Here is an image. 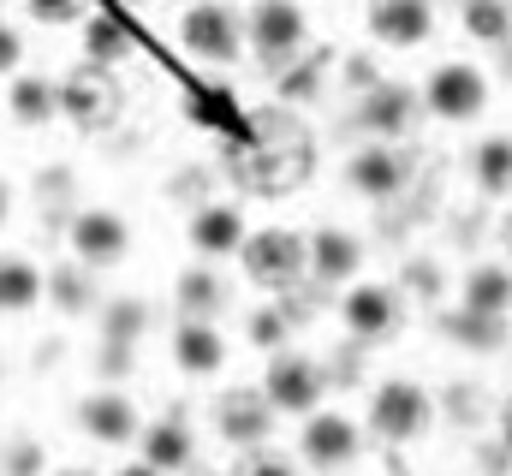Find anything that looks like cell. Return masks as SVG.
<instances>
[{
    "mask_svg": "<svg viewBox=\"0 0 512 476\" xmlns=\"http://www.w3.org/2000/svg\"><path fill=\"white\" fill-rule=\"evenodd\" d=\"M417 102H423V114H435L441 125H471V119L489 114L495 84H489V72L471 66V60H441V66L423 78Z\"/></svg>",
    "mask_w": 512,
    "mask_h": 476,
    "instance_id": "1",
    "label": "cell"
},
{
    "mask_svg": "<svg viewBox=\"0 0 512 476\" xmlns=\"http://www.w3.org/2000/svg\"><path fill=\"white\" fill-rule=\"evenodd\" d=\"M429 417H435V405H429V393H423L411 375H387V381L370 387V411H364V423H370V435L387 441V447H411V441H423Z\"/></svg>",
    "mask_w": 512,
    "mask_h": 476,
    "instance_id": "2",
    "label": "cell"
},
{
    "mask_svg": "<svg viewBox=\"0 0 512 476\" xmlns=\"http://www.w3.org/2000/svg\"><path fill=\"white\" fill-rule=\"evenodd\" d=\"M245 274H251L262 292H286L310 274V233H292V227H256L245 238Z\"/></svg>",
    "mask_w": 512,
    "mask_h": 476,
    "instance_id": "3",
    "label": "cell"
},
{
    "mask_svg": "<svg viewBox=\"0 0 512 476\" xmlns=\"http://www.w3.org/2000/svg\"><path fill=\"white\" fill-rule=\"evenodd\" d=\"M179 48L203 66H233L245 48V24L227 0H191L179 12Z\"/></svg>",
    "mask_w": 512,
    "mask_h": 476,
    "instance_id": "4",
    "label": "cell"
},
{
    "mask_svg": "<svg viewBox=\"0 0 512 476\" xmlns=\"http://www.w3.org/2000/svg\"><path fill=\"white\" fill-rule=\"evenodd\" d=\"M340 328H346L358 346H387V340H399V328H405V292L387 286V280H358V286H346V298H340Z\"/></svg>",
    "mask_w": 512,
    "mask_h": 476,
    "instance_id": "5",
    "label": "cell"
},
{
    "mask_svg": "<svg viewBox=\"0 0 512 476\" xmlns=\"http://www.w3.org/2000/svg\"><path fill=\"white\" fill-rule=\"evenodd\" d=\"M328 393V375L310 352H274L262 369V399L274 405V417H316Z\"/></svg>",
    "mask_w": 512,
    "mask_h": 476,
    "instance_id": "6",
    "label": "cell"
},
{
    "mask_svg": "<svg viewBox=\"0 0 512 476\" xmlns=\"http://www.w3.org/2000/svg\"><path fill=\"white\" fill-rule=\"evenodd\" d=\"M245 42L262 66H286L304 54L310 42V18L298 0H251V18H245Z\"/></svg>",
    "mask_w": 512,
    "mask_h": 476,
    "instance_id": "7",
    "label": "cell"
},
{
    "mask_svg": "<svg viewBox=\"0 0 512 476\" xmlns=\"http://www.w3.org/2000/svg\"><path fill=\"white\" fill-rule=\"evenodd\" d=\"M66 244H72V262L78 268H90V274H102V268H120L131 250V221L120 209H78L72 215V227H66Z\"/></svg>",
    "mask_w": 512,
    "mask_h": 476,
    "instance_id": "8",
    "label": "cell"
},
{
    "mask_svg": "<svg viewBox=\"0 0 512 476\" xmlns=\"http://www.w3.org/2000/svg\"><path fill=\"white\" fill-rule=\"evenodd\" d=\"M358 453H364V429H358L346 411H316V417H304V429H298V459H304L310 471H346Z\"/></svg>",
    "mask_w": 512,
    "mask_h": 476,
    "instance_id": "9",
    "label": "cell"
},
{
    "mask_svg": "<svg viewBox=\"0 0 512 476\" xmlns=\"http://www.w3.org/2000/svg\"><path fill=\"white\" fill-rule=\"evenodd\" d=\"M346 185H352L358 197H370V203H387V197H399V191L411 185V161H405L399 143H364V149L346 161Z\"/></svg>",
    "mask_w": 512,
    "mask_h": 476,
    "instance_id": "10",
    "label": "cell"
},
{
    "mask_svg": "<svg viewBox=\"0 0 512 476\" xmlns=\"http://www.w3.org/2000/svg\"><path fill=\"white\" fill-rule=\"evenodd\" d=\"M364 30L382 48H423L435 36V6L429 0H370Z\"/></svg>",
    "mask_w": 512,
    "mask_h": 476,
    "instance_id": "11",
    "label": "cell"
},
{
    "mask_svg": "<svg viewBox=\"0 0 512 476\" xmlns=\"http://www.w3.org/2000/svg\"><path fill=\"white\" fill-rule=\"evenodd\" d=\"M417 114H423V102L411 84H370L358 96V125L370 131V143H399Z\"/></svg>",
    "mask_w": 512,
    "mask_h": 476,
    "instance_id": "12",
    "label": "cell"
},
{
    "mask_svg": "<svg viewBox=\"0 0 512 476\" xmlns=\"http://www.w3.org/2000/svg\"><path fill=\"white\" fill-rule=\"evenodd\" d=\"M245 215L233 209V203H203V209H191V221H185V244L203 256V262H221V256H239L245 250Z\"/></svg>",
    "mask_w": 512,
    "mask_h": 476,
    "instance_id": "13",
    "label": "cell"
},
{
    "mask_svg": "<svg viewBox=\"0 0 512 476\" xmlns=\"http://www.w3.org/2000/svg\"><path fill=\"white\" fill-rule=\"evenodd\" d=\"M78 429L96 441V447H126L143 435V423H137V405H131L126 393H114V387H96L84 405H78Z\"/></svg>",
    "mask_w": 512,
    "mask_h": 476,
    "instance_id": "14",
    "label": "cell"
},
{
    "mask_svg": "<svg viewBox=\"0 0 512 476\" xmlns=\"http://www.w3.org/2000/svg\"><path fill=\"white\" fill-rule=\"evenodd\" d=\"M167 352H173V369L191 375V381H209V375L227 369V340H221L215 322H179L173 340H167Z\"/></svg>",
    "mask_w": 512,
    "mask_h": 476,
    "instance_id": "15",
    "label": "cell"
},
{
    "mask_svg": "<svg viewBox=\"0 0 512 476\" xmlns=\"http://www.w3.org/2000/svg\"><path fill=\"white\" fill-rule=\"evenodd\" d=\"M358 268H364V244L346 227H316L310 233V280H322V286H358Z\"/></svg>",
    "mask_w": 512,
    "mask_h": 476,
    "instance_id": "16",
    "label": "cell"
},
{
    "mask_svg": "<svg viewBox=\"0 0 512 476\" xmlns=\"http://www.w3.org/2000/svg\"><path fill=\"white\" fill-rule=\"evenodd\" d=\"M215 429L227 447H262L268 429H274V405L262 393H221L215 405Z\"/></svg>",
    "mask_w": 512,
    "mask_h": 476,
    "instance_id": "17",
    "label": "cell"
},
{
    "mask_svg": "<svg viewBox=\"0 0 512 476\" xmlns=\"http://www.w3.org/2000/svg\"><path fill=\"white\" fill-rule=\"evenodd\" d=\"M459 310H477V316H512V268L501 262H477V268H465V280H459Z\"/></svg>",
    "mask_w": 512,
    "mask_h": 476,
    "instance_id": "18",
    "label": "cell"
},
{
    "mask_svg": "<svg viewBox=\"0 0 512 476\" xmlns=\"http://www.w3.org/2000/svg\"><path fill=\"white\" fill-rule=\"evenodd\" d=\"M66 114V90L54 84V78H12V90H6V119H18V125H48V119Z\"/></svg>",
    "mask_w": 512,
    "mask_h": 476,
    "instance_id": "19",
    "label": "cell"
},
{
    "mask_svg": "<svg viewBox=\"0 0 512 476\" xmlns=\"http://www.w3.org/2000/svg\"><path fill=\"white\" fill-rule=\"evenodd\" d=\"M173 304H179V322H215L227 304V286L215 268H185L173 280Z\"/></svg>",
    "mask_w": 512,
    "mask_h": 476,
    "instance_id": "20",
    "label": "cell"
},
{
    "mask_svg": "<svg viewBox=\"0 0 512 476\" xmlns=\"http://www.w3.org/2000/svg\"><path fill=\"white\" fill-rule=\"evenodd\" d=\"M48 298V280L30 256H0V316H24Z\"/></svg>",
    "mask_w": 512,
    "mask_h": 476,
    "instance_id": "21",
    "label": "cell"
},
{
    "mask_svg": "<svg viewBox=\"0 0 512 476\" xmlns=\"http://www.w3.org/2000/svg\"><path fill=\"white\" fill-rule=\"evenodd\" d=\"M471 185L483 197H507L512 191V137L507 131H489L477 149H471Z\"/></svg>",
    "mask_w": 512,
    "mask_h": 476,
    "instance_id": "22",
    "label": "cell"
},
{
    "mask_svg": "<svg viewBox=\"0 0 512 476\" xmlns=\"http://www.w3.org/2000/svg\"><path fill=\"white\" fill-rule=\"evenodd\" d=\"M137 447H143V453H137L143 465H155V471H167V476L191 465V429L173 423V417H167V423H149V429L137 435Z\"/></svg>",
    "mask_w": 512,
    "mask_h": 476,
    "instance_id": "23",
    "label": "cell"
},
{
    "mask_svg": "<svg viewBox=\"0 0 512 476\" xmlns=\"http://www.w3.org/2000/svg\"><path fill=\"white\" fill-rule=\"evenodd\" d=\"M84 54H90V66H120L131 54V24L120 12H90L84 18Z\"/></svg>",
    "mask_w": 512,
    "mask_h": 476,
    "instance_id": "24",
    "label": "cell"
},
{
    "mask_svg": "<svg viewBox=\"0 0 512 476\" xmlns=\"http://www.w3.org/2000/svg\"><path fill=\"white\" fill-rule=\"evenodd\" d=\"M441 328H447V340L453 346H465V352H501L507 346V322L501 316H477V310H447L441 316Z\"/></svg>",
    "mask_w": 512,
    "mask_h": 476,
    "instance_id": "25",
    "label": "cell"
},
{
    "mask_svg": "<svg viewBox=\"0 0 512 476\" xmlns=\"http://www.w3.org/2000/svg\"><path fill=\"white\" fill-rule=\"evenodd\" d=\"M459 24H465L471 42L507 48L512 42V0H465V6H459Z\"/></svg>",
    "mask_w": 512,
    "mask_h": 476,
    "instance_id": "26",
    "label": "cell"
},
{
    "mask_svg": "<svg viewBox=\"0 0 512 476\" xmlns=\"http://www.w3.org/2000/svg\"><path fill=\"white\" fill-rule=\"evenodd\" d=\"M185 114H191V125H209V131H239V102L227 90H191Z\"/></svg>",
    "mask_w": 512,
    "mask_h": 476,
    "instance_id": "27",
    "label": "cell"
},
{
    "mask_svg": "<svg viewBox=\"0 0 512 476\" xmlns=\"http://www.w3.org/2000/svg\"><path fill=\"white\" fill-rule=\"evenodd\" d=\"M48 298H54L66 316H84V310H90V268H54Z\"/></svg>",
    "mask_w": 512,
    "mask_h": 476,
    "instance_id": "28",
    "label": "cell"
},
{
    "mask_svg": "<svg viewBox=\"0 0 512 476\" xmlns=\"http://www.w3.org/2000/svg\"><path fill=\"white\" fill-rule=\"evenodd\" d=\"M251 340L268 357L286 352V340H292V316H286V310H256V316H251Z\"/></svg>",
    "mask_w": 512,
    "mask_h": 476,
    "instance_id": "29",
    "label": "cell"
},
{
    "mask_svg": "<svg viewBox=\"0 0 512 476\" xmlns=\"http://www.w3.org/2000/svg\"><path fill=\"white\" fill-rule=\"evenodd\" d=\"M24 12L36 24H78L84 18V0H24Z\"/></svg>",
    "mask_w": 512,
    "mask_h": 476,
    "instance_id": "30",
    "label": "cell"
},
{
    "mask_svg": "<svg viewBox=\"0 0 512 476\" xmlns=\"http://www.w3.org/2000/svg\"><path fill=\"white\" fill-rule=\"evenodd\" d=\"M239 476H298V465H292L286 453H251V459L239 465Z\"/></svg>",
    "mask_w": 512,
    "mask_h": 476,
    "instance_id": "31",
    "label": "cell"
},
{
    "mask_svg": "<svg viewBox=\"0 0 512 476\" xmlns=\"http://www.w3.org/2000/svg\"><path fill=\"white\" fill-rule=\"evenodd\" d=\"M18 66H24V36H18V30L0 18V78H12Z\"/></svg>",
    "mask_w": 512,
    "mask_h": 476,
    "instance_id": "32",
    "label": "cell"
},
{
    "mask_svg": "<svg viewBox=\"0 0 512 476\" xmlns=\"http://www.w3.org/2000/svg\"><path fill=\"white\" fill-rule=\"evenodd\" d=\"M495 435H501V447L512 453V399L501 405V417H495Z\"/></svg>",
    "mask_w": 512,
    "mask_h": 476,
    "instance_id": "33",
    "label": "cell"
},
{
    "mask_svg": "<svg viewBox=\"0 0 512 476\" xmlns=\"http://www.w3.org/2000/svg\"><path fill=\"white\" fill-rule=\"evenodd\" d=\"M114 476H167V471H155V465H143V459H131V465H120Z\"/></svg>",
    "mask_w": 512,
    "mask_h": 476,
    "instance_id": "34",
    "label": "cell"
},
{
    "mask_svg": "<svg viewBox=\"0 0 512 476\" xmlns=\"http://www.w3.org/2000/svg\"><path fill=\"white\" fill-rule=\"evenodd\" d=\"M6 215H12V185L0 179V227H6Z\"/></svg>",
    "mask_w": 512,
    "mask_h": 476,
    "instance_id": "35",
    "label": "cell"
},
{
    "mask_svg": "<svg viewBox=\"0 0 512 476\" xmlns=\"http://www.w3.org/2000/svg\"><path fill=\"white\" fill-rule=\"evenodd\" d=\"M501 244L512 250V209H507V221H501Z\"/></svg>",
    "mask_w": 512,
    "mask_h": 476,
    "instance_id": "36",
    "label": "cell"
},
{
    "mask_svg": "<svg viewBox=\"0 0 512 476\" xmlns=\"http://www.w3.org/2000/svg\"><path fill=\"white\" fill-rule=\"evenodd\" d=\"M60 476H96V471H78V465H72V471H60Z\"/></svg>",
    "mask_w": 512,
    "mask_h": 476,
    "instance_id": "37",
    "label": "cell"
},
{
    "mask_svg": "<svg viewBox=\"0 0 512 476\" xmlns=\"http://www.w3.org/2000/svg\"><path fill=\"white\" fill-rule=\"evenodd\" d=\"M0 6H6V0H0Z\"/></svg>",
    "mask_w": 512,
    "mask_h": 476,
    "instance_id": "38",
    "label": "cell"
}]
</instances>
